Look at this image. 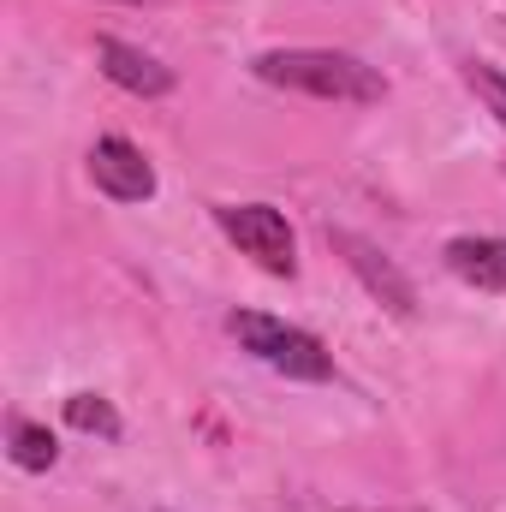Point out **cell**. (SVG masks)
<instances>
[{
    "label": "cell",
    "instance_id": "1",
    "mask_svg": "<svg viewBox=\"0 0 506 512\" xmlns=\"http://www.w3.org/2000/svg\"><path fill=\"white\" fill-rule=\"evenodd\" d=\"M251 72L274 90H298V96H316V102H352V108H370L387 96V78H381L370 60L358 54H340V48H268L256 54Z\"/></svg>",
    "mask_w": 506,
    "mask_h": 512
},
{
    "label": "cell",
    "instance_id": "2",
    "mask_svg": "<svg viewBox=\"0 0 506 512\" xmlns=\"http://www.w3.org/2000/svg\"><path fill=\"white\" fill-rule=\"evenodd\" d=\"M227 328H233V340L251 352L256 364H268L274 376H286V382H334V352L310 328H292V322L262 316V310H233Z\"/></svg>",
    "mask_w": 506,
    "mask_h": 512
},
{
    "label": "cell",
    "instance_id": "3",
    "mask_svg": "<svg viewBox=\"0 0 506 512\" xmlns=\"http://www.w3.org/2000/svg\"><path fill=\"white\" fill-rule=\"evenodd\" d=\"M215 221L256 268H268V274L298 268V239H292V221L280 209H268V203H215Z\"/></svg>",
    "mask_w": 506,
    "mask_h": 512
},
{
    "label": "cell",
    "instance_id": "4",
    "mask_svg": "<svg viewBox=\"0 0 506 512\" xmlns=\"http://www.w3.org/2000/svg\"><path fill=\"white\" fill-rule=\"evenodd\" d=\"M90 179L96 191H108L114 203H149L155 197V167L131 137H96L90 149Z\"/></svg>",
    "mask_w": 506,
    "mask_h": 512
},
{
    "label": "cell",
    "instance_id": "5",
    "mask_svg": "<svg viewBox=\"0 0 506 512\" xmlns=\"http://www.w3.org/2000/svg\"><path fill=\"white\" fill-rule=\"evenodd\" d=\"M96 66H102V78L108 84H120L126 96H143V102H155V96H173V66H161L155 54H143V48H131L120 36H102L96 42Z\"/></svg>",
    "mask_w": 506,
    "mask_h": 512
},
{
    "label": "cell",
    "instance_id": "6",
    "mask_svg": "<svg viewBox=\"0 0 506 512\" xmlns=\"http://www.w3.org/2000/svg\"><path fill=\"white\" fill-rule=\"evenodd\" d=\"M328 239H334V251H346V262L364 274V286L376 292L387 310L411 316V280H405V274H399V268L376 251V245H364V239H352V233H328Z\"/></svg>",
    "mask_w": 506,
    "mask_h": 512
},
{
    "label": "cell",
    "instance_id": "7",
    "mask_svg": "<svg viewBox=\"0 0 506 512\" xmlns=\"http://www.w3.org/2000/svg\"><path fill=\"white\" fill-rule=\"evenodd\" d=\"M447 268H453L465 286L506 292V239H453V245H447Z\"/></svg>",
    "mask_w": 506,
    "mask_h": 512
},
{
    "label": "cell",
    "instance_id": "8",
    "mask_svg": "<svg viewBox=\"0 0 506 512\" xmlns=\"http://www.w3.org/2000/svg\"><path fill=\"white\" fill-rule=\"evenodd\" d=\"M6 441H12V465H18V471H54V465H60V441H54L48 423H36V417H12Z\"/></svg>",
    "mask_w": 506,
    "mask_h": 512
},
{
    "label": "cell",
    "instance_id": "9",
    "mask_svg": "<svg viewBox=\"0 0 506 512\" xmlns=\"http://www.w3.org/2000/svg\"><path fill=\"white\" fill-rule=\"evenodd\" d=\"M66 423H72V429H84V435L120 441V411H114L102 393H72V399H66Z\"/></svg>",
    "mask_w": 506,
    "mask_h": 512
},
{
    "label": "cell",
    "instance_id": "10",
    "mask_svg": "<svg viewBox=\"0 0 506 512\" xmlns=\"http://www.w3.org/2000/svg\"><path fill=\"white\" fill-rule=\"evenodd\" d=\"M465 78H471V90H477V96L489 102V114H495V120H501V126H506V78H501V72L477 60V66H471Z\"/></svg>",
    "mask_w": 506,
    "mask_h": 512
}]
</instances>
